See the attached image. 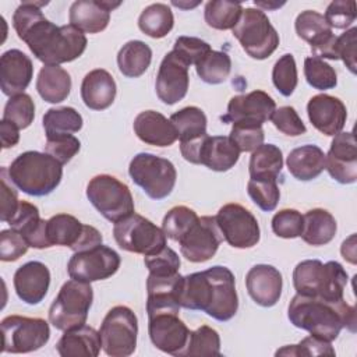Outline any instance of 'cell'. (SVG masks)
I'll return each instance as SVG.
<instances>
[{
	"label": "cell",
	"instance_id": "cell-1",
	"mask_svg": "<svg viewBox=\"0 0 357 357\" xmlns=\"http://www.w3.org/2000/svg\"><path fill=\"white\" fill-rule=\"evenodd\" d=\"M43 1H22L13 15L18 38L45 66H60L78 59L86 49L84 32L68 25L57 26L49 21L40 7Z\"/></svg>",
	"mask_w": 357,
	"mask_h": 357
},
{
	"label": "cell",
	"instance_id": "cell-2",
	"mask_svg": "<svg viewBox=\"0 0 357 357\" xmlns=\"http://www.w3.org/2000/svg\"><path fill=\"white\" fill-rule=\"evenodd\" d=\"M178 301L183 308L204 311L216 321L231 319L238 310L233 272L226 266L215 265L183 276Z\"/></svg>",
	"mask_w": 357,
	"mask_h": 357
},
{
	"label": "cell",
	"instance_id": "cell-3",
	"mask_svg": "<svg viewBox=\"0 0 357 357\" xmlns=\"http://www.w3.org/2000/svg\"><path fill=\"white\" fill-rule=\"evenodd\" d=\"M289 321L300 329L329 342L335 340L343 328L356 332V308L344 301H329L317 296L296 294L287 312Z\"/></svg>",
	"mask_w": 357,
	"mask_h": 357
},
{
	"label": "cell",
	"instance_id": "cell-4",
	"mask_svg": "<svg viewBox=\"0 0 357 357\" xmlns=\"http://www.w3.org/2000/svg\"><path fill=\"white\" fill-rule=\"evenodd\" d=\"M8 177L22 192L43 197L53 192L60 184L63 165L46 152L26 151L11 162Z\"/></svg>",
	"mask_w": 357,
	"mask_h": 357
},
{
	"label": "cell",
	"instance_id": "cell-5",
	"mask_svg": "<svg viewBox=\"0 0 357 357\" xmlns=\"http://www.w3.org/2000/svg\"><path fill=\"white\" fill-rule=\"evenodd\" d=\"M347 280V272L337 261L324 264L319 259H305L293 271V286L297 294L317 296L329 301L343 298Z\"/></svg>",
	"mask_w": 357,
	"mask_h": 357
},
{
	"label": "cell",
	"instance_id": "cell-6",
	"mask_svg": "<svg viewBox=\"0 0 357 357\" xmlns=\"http://www.w3.org/2000/svg\"><path fill=\"white\" fill-rule=\"evenodd\" d=\"M93 301L91 283L67 280L49 308V322L59 331H68L85 325Z\"/></svg>",
	"mask_w": 357,
	"mask_h": 357
},
{
	"label": "cell",
	"instance_id": "cell-7",
	"mask_svg": "<svg viewBox=\"0 0 357 357\" xmlns=\"http://www.w3.org/2000/svg\"><path fill=\"white\" fill-rule=\"evenodd\" d=\"M231 31L244 52L257 60L268 59L279 46V33L261 8H243Z\"/></svg>",
	"mask_w": 357,
	"mask_h": 357
},
{
	"label": "cell",
	"instance_id": "cell-8",
	"mask_svg": "<svg viewBox=\"0 0 357 357\" xmlns=\"http://www.w3.org/2000/svg\"><path fill=\"white\" fill-rule=\"evenodd\" d=\"M128 174L152 199H163L170 195L177 178L176 167L169 159L148 152L137 153L131 159Z\"/></svg>",
	"mask_w": 357,
	"mask_h": 357
},
{
	"label": "cell",
	"instance_id": "cell-9",
	"mask_svg": "<svg viewBox=\"0 0 357 357\" xmlns=\"http://www.w3.org/2000/svg\"><path fill=\"white\" fill-rule=\"evenodd\" d=\"M86 197L95 209L116 223L134 213V199L127 184L110 174H98L86 185Z\"/></svg>",
	"mask_w": 357,
	"mask_h": 357
},
{
	"label": "cell",
	"instance_id": "cell-10",
	"mask_svg": "<svg viewBox=\"0 0 357 357\" xmlns=\"http://www.w3.org/2000/svg\"><path fill=\"white\" fill-rule=\"evenodd\" d=\"M102 349L112 357H127L135 351L138 319L131 308L116 305L105 315L99 329Z\"/></svg>",
	"mask_w": 357,
	"mask_h": 357
},
{
	"label": "cell",
	"instance_id": "cell-11",
	"mask_svg": "<svg viewBox=\"0 0 357 357\" xmlns=\"http://www.w3.org/2000/svg\"><path fill=\"white\" fill-rule=\"evenodd\" d=\"M113 237L121 250L144 257L156 254L166 247L163 230L135 212L114 223Z\"/></svg>",
	"mask_w": 357,
	"mask_h": 357
},
{
	"label": "cell",
	"instance_id": "cell-12",
	"mask_svg": "<svg viewBox=\"0 0 357 357\" xmlns=\"http://www.w3.org/2000/svg\"><path fill=\"white\" fill-rule=\"evenodd\" d=\"M3 353H31L49 342L50 328L42 318L8 315L1 324Z\"/></svg>",
	"mask_w": 357,
	"mask_h": 357
},
{
	"label": "cell",
	"instance_id": "cell-13",
	"mask_svg": "<svg viewBox=\"0 0 357 357\" xmlns=\"http://www.w3.org/2000/svg\"><path fill=\"white\" fill-rule=\"evenodd\" d=\"M216 225L225 241L234 248H251L258 244L261 230L257 218L240 204L223 205L216 216Z\"/></svg>",
	"mask_w": 357,
	"mask_h": 357
},
{
	"label": "cell",
	"instance_id": "cell-14",
	"mask_svg": "<svg viewBox=\"0 0 357 357\" xmlns=\"http://www.w3.org/2000/svg\"><path fill=\"white\" fill-rule=\"evenodd\" d=\"M120 255L107 245L74 252L68 261L67 271L71 279L81 282H96L113 276L120 268Z\"/></svg>",
	"mask_w": 357,
	"mask_h": 357
},
{
	"label": "cell",
	"instance_id": "cell-15",
	"mask_svg": "<svg viewBox=\"0 0 357 357\" xmlns=\"http://www.w3.org/2000/svg\"><path fill=\"white\" fill-rule=\"evenodd\" d=\"M223 240L215 216H201L178 240L181 255L190 262L211 259Z\"/></svg>",
	"mask_w": 357,
	"mask_h": 357
},
{
	"label": "cell",
	"instance_id": "cell-16",
	"mask_svg": "<svg viewBox=\"0 0 357 357\" xmlns=\"http://www.w3.org/2000/svg\"><path fill=\"white\" fill-rule=\"evenodd\" d=\"M148 333L152 344L163 353L181 357L190 337V329L178 314L162 312L148 317Z\"/></svg>",
	"mask_w": 357,
	"mask_h": 357
},
{
	"label": "cell",
	"instance_id": "cell-17",
	"mask_svg": "<svg viewBox=\"0 0 357 357\" xmlns=\"http://www.w3.org/2000/svg\"><path fill=\"white\" fill-rule=\"evenodd\" d=\"M297 35L310 43L312 54L319 59L337 60L335 54L336 36L322 14L314 10L301 11L294 22Z\"/></svg>",
	"mask_w": 357,
	"mask_h": 357
},
{
	"label": "cell",
	"instance_id": "cell-18",
	"mask_svg": "<svg viewBox=\"0 0 357 357\" xmlns=\"http://www.w3.org/2000/svg\"><path fill=\"white\" fill-rule=\"evenodd\" d=\"M325 169L340 184H351L357 180V144L351 131L333 137L325 155Z\"/></svg>",
	"mask_w": 357,
	"mask_h": 357
},
{
	"label": "cell",
	"instance_id": "cell-19",
	"mask_svg": "<svg viewBox=\"0 0 357 357\" xmlns=\"http://www.w3.org/2000/svg\"><path fill=\"white\" fill-rule=\"evenodd\" d=\"M188 85V66L173 50L169 52L163 57L156 75L158 98L166 105H174L187 95Z\"/></svg>",
	"mask_w": 357,
	"mask_h": 357
},
{
	"label": "cell",
	"instance_id": "cell-20",
	"mask_svg": "<svg viewBox=\"0 0 357 357\" xmlns=\"http://www.w3.org/2000/svg\"><path fill=\"white\" fill-rule=\"evenodd\" d=\"M183 276L176 273H149L146 279V312L148 317L162 312L178 314L180 290Z\"/></svg>",
	"mask_w": 357,
	"mask_h": 357
},
{
	"label": "cell",
	"instance_id": "cell-21",
	"mask_svg": "<svg viewBox=\"0 0 357 357\" xmlns=\"http://www.w3.org/2000/svg\"><path fill=\"white\" fill-rule=\"evenodd\" d=\"M276 110V103L271 95L257 89L245 95H236L229 100L227 112L222 116L223 123H259L271 120L273 112Z\"/></svg>",
	"mask_w": 357,
	"mask_h": 357
},
{
	"label": "cell",
	"instance_id": "cell-22",
	"mask_svg": "<svg viewBox=\"0 0 357 357\" xmlns=\"http://www.w3.org/2000/svg\"><path fill=\"white\" fill-rule=\"evenodd\" d=\"M307 114L311 124L319 132L329 137L342 132L347 119L344 103L339 98L328 93L312 96L307 103Z\"/></svg>",
	"mask_w": 357,
	"mask_h": 357
},
{
	"label": "cell",
	"instance_id": "cell-23",
	"mask_svg": "<svg viewBox=\"0 0 357 357\" xmlns=\"http://www.w3.org/2000/svg\"><path fill=\"white\" fill-rule=\"evenodd\" d=\"M33 75L32 60L18 49H10L0 57V88L4 95L24 93Z\"/></svg>",
	"mask_w": 357,
	"mask_h": 357
},
{
	"label": "cell",
	"instance_id": "cell-24",
	"mask_svg": "<svg viewBox=\"0 0 357 357\" xmlns=\"http://www.w3.org/2000/svg\"><path fill=\"white\" fill-rule=\"evenodd\" d=\"M13 283L20 300L29 305L39 304L49 290V268L39 261L25 262L15 271Z\"/></svg>",
	"mask_w": 357,
	"mask_h": 357
},
{
	"label": "cell",
	"instance_id": "cell-25",
	"mask_svg": "<svg viewBox=\"0 0 357 357\" xmlns=\"http://www.w3.org/2000/svg\"><path fill=\"white\" fill-rule=\"evenodd\" d=\"M245 287L250 297L261 307L275 305L282 294V273L272 265H254L245 275Z\"/></svg>",
	"mask_w": 357,
	"mask_h": 357
},
{
	"label": "cell",
	"instance_id": "cell-26",
	"mask_svg": "<svg viewBox=\"0 0 357 357\" xmlns=\"http://www.w3.org/2000/svg\"><path fill=\"white\" fill-rule=\"evenodd\" d=\"M120 4V1L77 0L70 7V24L85 33L102 32L109 25L110 11L117 8Z\"/></svg>",
	"mask_w": 357,
	"mask_h": 357
},
{
	"label": "cell",
	"instance_id": "cell-27",
	"mask_svg": "<svg viewBox=\"0 0 357 357\" xmlns=\"http://www.w3.org/2000/svg\"><path fill=\"white\" fill-rule=\"evenodd\" d=\"M134 132L137 137L153 146H170L178 139V134L170 119L155 110L141 112L134 120Z\"/></svg>",
	"mask_w": 357,
	"mask_h": 357
},
{
	"label": "cell",
	"instance_id": "cell-28",
	"mask_svg": "<svg viewBox=\"0 0 357 357\" xmlns=\"http://www.w3.org/2000/svg\"><path fill=\"white\" fill-rule=\"evenodd\" d=\"M117 86L112 74L103 68L89 71L81 84V98L91 110H105L114 102Z\"/></svg>",
	"mask_w": 357,
	"mask_h": 357
},
{
	"label": "cell",
	"instance_id": "cell-29",
	"mask_svg": "<svg viewBox=\"0 0 357 357\" xmlns=\"http://www.w3.org/2000/svg\"><path fill=\"white\" fill-rule=\"evenodd\" d=\"M11 229L24 236L28 245L32 248H49L46 237L47 220L40 219L39 209L31 202L20 201L18 209L14 216L7 222Z\"/></svg>",
	"mask_w": 357,
	"mask_h": 357
},
{
	"label": "cell",
	"instance_id": "cell-30",
	"mask_svg": "<svg viewBox=\"0 0 357 357\" xmlns=\"http://www.w3.org/2000/svg\"><path fill=\"white\" fill-rule=\"evenodd\" d=\"M100 347V335L89 325L64 331L56 344V350L61 357H96Z\"/></svg>",
	"mask_w": 357,
	"mask_h": 357
},
{
	"label": "cell",
	"instance_id": "cell-31",
	"mask_svg": "<svg viewBox=\"0 0 357 357\" xmlns=\"http://www.w3.org/2000/svg\"><path fill=\"white\" fill-rule=\"evenodd\" d=\"M240 153L230 137L208 135L199 151V165L213 172H227L238 162Z\"/></svg>",
	"mask_w": 357,
	"mask_h": 357
},
{
	"label": "cell",
	"instance_id": "cell-32",
	"mask_svg": "<svg viewBox=\"0 0 357 357\" xmlns=\"http://www.w3.org/2000/svg\"><path fill=\"white\" fill-rule=\"evenodd\" d=\"M289 173L300 180L310 181L317 178L325 169V153L317 145H303L290 151L286 159Z\"/></svg>",
	"mask_w": 357,
	"mask_h": 357
},
{
	"label": "cell",
	"instance_id": "cell-33",
	"mask_svg": "<svg viewBox=\"0 0 357 357\" xmlns=\"http://www.w3.org/2000/svg\"><path fill=\"white\" fill-rule=\"evenodd\" d=\"M36 91L47 103H60L71 91V77L60 66H43L36 78Z\"/></svg>",
	"mask_w": 357,
	"mask_h": 357
},
{
	"label": "cell",
	"instance_id": "cell-34",
	"mask_svg": "<svg viewBox=\"0 0 357 357\" xmlns=\"http://www.w3.org/2000/svg\"><path fill=\"white\" fill-rule=\"evenodd\" d=\"M304 226L301 238L310 245H325L331 243L336 234V219L331 212L322 208L310 209L303 215Z\"/></svg>",
	"mask_w": 357,
	"mask_h": 357
},
{
	"label": "cell",
	"instance_id": "cell-35",
	"mask_svg": "<svg viewBox=\"0 0 357 357\" xmlns=\"http://www.w3.org/2000/svg\"><path fill=\"white\" fill-rule=\"evenodd\" d=\"M85 225H82L75 216L68 213H57L47 219L46 237L50 247L64 245L71 250L79 241L84 233Z\"/></svg>",
	"mask_w": 357,
	"mask_h": 357
},
{
	"label": "cell",
	"instance_id": "cell-36",
	"mask_svg": "<svg viewBox=\"0 0 357 357\" xmlns=\"http://www.w3.org/2000/svg\"><path fill=\"white\" fill-rule=\"evenodd\" d=\"M152 61V50L142 40H130L117 53V66L128 78L141 77Z\"/></svg>",
	"mask_w": 357,
	"mask_h": 357
},
{
	"label": "cell",
	"instance_id": "cell-37",
	"mask_svg": "<svg viewBox=\"0 0 357 357\" xmlns=\"http://www.w3.org/2000/svg\"><path fill=\"white\" fill-rule=\"evenodd\" d=\"M283 167V155L279 146L262 144L250 156L248 172L251 178H276Z\"/></svg>",
	"mask_w": 357,
	"mask_h": 357
},
{
	"label": "cell",
	"instance_id": "cell-38",
	"mask_svg": "<svg viewBox=\"0 0 357 357\" xmlns=\"http://www.w3.org/2000/svg\"><path fill=\"white\" fill-rule=\"evenodd\" d=\"M43 128L46 138L78 132L82 128V116L70 106L52 107L43 114Z\"/></svg>",
	"mask_w": 357,
	"mask_h": 357
},
{
	"label": "cell",
	"instance_id": "cell-39",
	"mask_svg": "<svg viewBox=\"0 0 357 357\" xmlns=\"http://www.w3.org/2000/svg\"><path fill=\"white\" fill-rule=\"evenodd\" d=\"M174 25V17L167 4L163 3H153L145 7L138 18L139 29L153 38L160 39L166 36Z\"/></svg>",
	"mask_w": 357,
	"mask_h": 357
},
{
	"label": "cell",
	"instance_id": "cell-40",
	"mask_svg": "<svg viewBox=\"0 0 357 357\" xmlns=\"http://www.w3.org/2000/svg\"><path fill=\"white\" fill-rule=\"evenodd\" d=\"M170 121L177 130L180 142L192 141L206 135V116L197 106H187L170 116Z\"/></svg>",
	"mask_w": 357,
	"mask_h": 357
},
{
	"label": "cell",
	"instance_id": "cell-41",
	"mask_svg": "<svg viewBox=\"0 0 357 357\" xmlns=\"http://www.w3.org/2000/svg\"><path fill=\"white\" fill-rule=\"evenodd\" d=\"M241 13H243V6L238 1L211 0L205 4L204 18L211 28L219 29V31H227L236 26Z\"/></svg>",
	"mask_w": 357,
	"mask_h": 357
},
{
	"label": "cell",
	"instance_id": "cell-42",
	"mask_svg": "<svg viewBox=\"0 0 357 357\" xmlns=\"http://www.w3.org/2000/svg\"><path fill=\"white\" fill-rule=\"evenodd\" d=\"M198 77L211 85L222 84L227 79L231 71L230 56L225 52L211 50L202 60L195 64Z\"/></svg>",
	"mask_w": 357,
	"mask_h": 357
},
{
	"label": "cell",
	"instance_id": "cell-43",
	"mask_svg": "<svg viewBox=\"0 0 357 357\" xmlns=\"http://www.w3.org/2000/svg\"><path fill=\"white\" fill-rule=\"evenodd\" d=\"M184 356H220L219 333L208 325L190 331V337L181 357Z\"/></svg>",
	"mask_w": 357,
	"mask_h": 357
},
{
	"label": "cell",
	"instance_id": "cell-44",
	"mask_svg": "<svg viewBox=\"0 0 357 357\" xmlns=\"http://www.w3.org/2000/svg\"><path fill=\"white\" fill-rule=\"evenodd\" d=\"M198 215L194 209L185 205L173 206L163 218L162 230L173 241H177L190 230V227L198 220Z\"/></svg>",
	"mask_w": 357,
	"mask_h": 357
},
{
	"label": "cell",
	"instance_id": "cell-45",
	"mask_svg": "<svg viewBox=\"0 0 357 357\" xmlns=\"http://www.w3.org/2000/svg\"><path fill=\"white\" fill-rule=\"evenodd\" d=\"M247 192L252 202L264 212L275 211L280 198L276 178H250Z\"/></svg>",
	"mask_w": 357,
	"mask_h": 357
},
{
	"label": "cell",
	"instance_id": "cell-46",
	"mask_svg": "<svg viewBox=\"0 0 357 357\" xmlns=\"http://www.w3.org/2000/svg\"><path fill=\"white\" fill-rule=\"evenodd\" d=\"M304 75L308 85L318 91L332 89L337 85V74L335 68L317 56L304 60Z\"/></svg>",
	"mask_w": 357,
	"mask_h": 357
},
{
	"label": "cell",
	"instance_id": "cell-47",
	"mask_svg": "<svg viewBox=\"0 0 357 357\" xmlns=\"http://www.w3.org/2000/svg\"><path fill=\"white\" fill-rule=\"evenodd\" d=\"M35 117V103L28 93H18L11 96L3 112V120L15 124L20 130L29 127Z\"/></svg>",
	"mask_w": 357,
	"mask_h": 357
},
{
	"label": "cell",
	"instance_id": "cell-48",
	"mask_svg": "<svg viewBox=\"0 0 357 357\" xmlns=\"http://www.w3.org/2000/svg\"><path fill=\"white\" fill-rule=\"evenodd\" d=\"M275 88L283 95L290 96L297 86V67L293 54L286 53L275 63L272 70Z\"/></svg>",
	"mask_w": 357,
	"mask_h": 357
},
{
	"label": "cell",
	"instance_id": "cell-49",
	"mask_svg": "<svg viewBox=\"0 0 357 357\" xmlns=\"http://www.w3.org/2000/svg\"><path fill=\"white\" fill-rule=\"evenodd\" d=\"M230 139L240 152H252L264 144V130L259 123L238 121L234 123L230 131Z\"/></svg>",
	"mask_w": 357,
	"mask_h": 357
},
{
	"label": "cell",
	"instance_id": "cell-50",
	"mask_svg": "<svg viewBox=\"0 0 357 357\" xmlns=\"http://www.w3.org/2000/svg\"><path fill=\"white\" fill-rule=\"evenodd\" d=\"M276 356H335V349L331 342L319 337L317 335H310L304 337L297 344H289L279 349Z\"/></svg>",
	"mask_w": 357,
	"mask_h": 357
},
{
	"label": "cell",
	"instance_id": "cell-51",
	"mask_svg": "<svg viewBox=\"0 0 357 357\" xmlns=\"http://www.w3.org/2000/svg\"><path fill=\"white\" fill-rule=\"evenodd\" d=\"M304 218L297 209H282L272 218V230L278 237L296 238L303 233Z\"/></svg>",
	"mask_w": 357,
	"mask_h": 357
},
{
	"label": "cell",
	"instance_id": "cell-52",
	"mask_svg": "<svg viewBox=\"0 0 357 357\" xmlns=\"http://www.w3.org/2000/svg\"><path fill=\"white\" fill-rule=\"evenodd\" d=\"M211 45L199 38L194 36H178L174 42L173 52L190 67L191 64H197L202 60L209 52Z\"/></svg>",
	"mask_w": 357,
	"mask_h": 357
},
{
	"label": "cell",
	"instance_id": "cell-53",
	"mask_svg": "<svg viewBox=\"0 0 357 357\" xmlns=\"http://www.w3.org/2000/svg\"><path fill=\"white\" fill-rule=\"evenodd\" d=\"M79 148H81V142L73 134L46 138V145H45L46 153L52 155L61 165H66L67 162H70L79 152Z\"/></svg>",
	"mask_w": 357,
	"mask_h": 357
},
{
	"label": "cell",
	"instance_id": "cell-54",
	"mask_svg": "<svg viewBox=\"0 0 357 357\" xmlns=\"http://www.w3.org/2000/svg\"><path fill=\"white\" fill-rule=\"evenodd\" d=\"M324 18L331 28L346 29L356 20V3L351 0H335L326 7Z\"/></svg>",
	"mask_w": 357,
	"mask_h": 357
},
{
	"label": "cell",
	"instance_id": "cell-55",
	"mask_svg": "<svg viewBox=\"0 0 357 357\" xmlns=\"http://www.w3.org/2000/svg\"><path fill=\"white\" fill-rule=\"evenodd\" d=\"M271 120L280 132L289 137H298L307 131L303 120L293 106H282L276 109Z\"/></svg>",
	"mask_w": 357,
	"mask_h": 357
},
{
	"label": "cell",
	"instance_id": "cell-56",
	"mask_svg": "<svg viewBox=\"0 0 357 357\" xmlns=\"http://www.w3.org/2000/svg\"><path fill=\"white\" fill-rule=\"evenodd\" d=\"M28 243L21 233L14 229L1 230L0 233V259L4 262L17 261L28 250Z\"/></svg>",
	"mask_w": 357,
	"mask_h": 357
},
{
	"label": "cell",
	"instance_id": "cell-57",
	"mask_svg": "<svg viewBox=\"0 0 357 357\" xmlns=\"http://www.w3.org/2000/svg\"><path fill=\"white\" fill-rule=\"evenodd\" d=\"M144 264L149 273H176L181 262L177 252L166 245L159 252L144 257Z\"/></svg>",
	"mask_w": 357,
	"mask_h": 357
},
{
	"label": "cell",
	"instance_id": "cell-58",
	"mask_svg": "<svg viewBox=\"0 0 357 357\" xmlns=\"http://www.w3.org/2000/svg\"><path fill=\"white\" fill-rule=\"evenodd\" d=\"M357 28L353 26L347 29L340 36H336L335 54L336 59L343 60L346 67L356 74V43H357Z\"/></svg>",
	"mask_w": 357,
	"mask_h": 357
},
{
	"label": "cell",
	"instance_id": "cell-59",
	"mask_svg": "<svg viewBox=\"0 0 357 357\" xmlns=\"http://www.w3.org/2000/svg\"><path fill=\"white\" fill-rule=\"evenodd\" d=\"M1 178V211H0V220L8 222L18 209L20 201L17 195V190L8 177V169L1 167L0 170Z\"/></svg>",
	"mask_w": 357,
	"mask_h": 357
},
{
	"label": "cell",
	"instance_id": "cell-60",
	"mask_svg": "<svg viewBox=\"0 0 357 357\" xmlns=\"http://www.w3.org/2000/svg\"><path fill=\"white\" fill-rule=\"evenodd\" d=\"M103 241V237L100 234V231L89 225H85L84 227V233L79 238V241L77 243V245L73 248L74 252H79V251H86V250H92L98 245H100Z\"/></svg>",
	"mask_w": 357,
	"mask_h": 357
},
{
	"label": "cell",
	"instance_id": "cell-61",
	"mask_svg": "<svg viewBox=\"0 0 357 357\" xmlns=\"http://www.w3.org/2000/svg\"><path fill=\"white\" fill-rule=\"evenodd\" d=\"M0 135H1V146L3 149L11 148L14 145L18 144L20 141V128L7 121V120H1L0 123Z\"/></svg>",
	"mask_w": 357,
	"mask_h": 357
},
{
	"label": "cell",
	"instance_id": "cell-62",
	"mask_svg": "<svg viewBox=\"0 0 357 357\" xmlns=\"http://www.w3.org/2000/svg\"><path fill=\"white\" fill-rule=\"evenodd\" d=\"M283 4H284V3H275V4H272V3H264V1H257V0H255V6L262 7V8H268V10H271V8H278V7L283 6Z\"/></svg>",
	"mask_w": 357,
	"mask_h": 357
}]
</instances>
